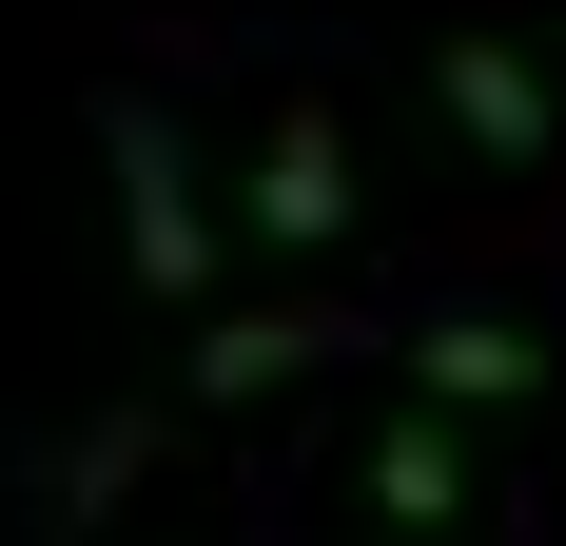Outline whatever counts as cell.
I'll return each instance as SVG.
<instances>
[{
    "label": "cell",
    "instance_id": "1",
    "mask_svg": "<svg viewBox=\"0 0 566 546\" xmlns=\"http://www.w3.org/2000/svg\"><path fill=\"white\" fill-rule=\"evenodd\" d=\"M98 157H117V254H137V293L157 313H216V196H196V157H176V117L117 78L98 98Z\"/></svg>",
    "mask_w": 566,
    "mask_h": 546
},
{
    "label": "cell",
    "instance_id": "6",
    "mask_svg": "<svg viewBox=\"0 0 566 546\" xmlns=\"http://www.w3.org/2000/svg\"><path fill=\"white\" fill-rule=\"evenodd\" d=\"M313 351H333L313 313H196V351H176V390H196V410H254V390H293Z\"/></svg>",
    "mask_w": 566,
    "mask_h": 546
},
{
    "label": "cell",
    "instance_id": "4",
    "mask_svg": "<svg viewBox=\"0 0 566 546\" xmlns=\"http://www.w3.org/2000/svg\"><path fill=\"white\" fill-rule=\"evenodd\" d=\"M547 390V332L527 313H430L410 332V410H527Z\"/></svg>",
    "mask_w": 566,
    "mask_h": 546
},
{
    "label": "cell",
    "instance_id": "2",
    "mask_svg": "<svg viewBox=\"0 0 566 546\" xmlns=\"http://www.w3.org/2000/svg\"><path fill=\"white\" fill-rule=\"evenodd\" d=\"M352 507H371L391 546L489 527V449H469V410H371V430H352Z\"/></svg>",
    "mask_w": 566,
    "mask_h": 546
},
{
    "label": "cell",
    "instance_id": "3",
    "mask_svg": "<svg viewBox=\"0 0 566 546\" xmlns=\"http://www.w3.org/2000/svg\"><path fill=\"white\" fill-rule=\"evenodd\" d=\"M352 216H371V196H352V137L293 98L274 137H254V234H274V254H352Z\"/></svg>",
    "mask_w": 566,
    "mask_h": 546
},
{
    "label": "cell",
    "instance_id": "7",
    "mask_svg": "<svg viewBox=\"0 0 566 546\" xmlns=\"http://www.w3.org/2000/svg\"><path fill=\"white\" fill-rule=\"evenodd\" d=\"M137 449H157V430H137V410H117V430H78V449H59V469H40V527H98V507H117V469H137Z\"/></svg>",
    "mask_w": 566,
    "mask_h": 546
},
{
    "label": "cell",
    "instance_id": "5",
    "mask_svg": "<svg viewBox=\"0 0 566 546\" xmlns=\"http://www.w3.org/2000/svg\"><path fill=\"white\" fill-rule=\"evenodd\" d=\"M430 117H450L469 157H547V137H566L547 78H527V40H450V59H430Z\"/></svg>",
    "mask_w": 566,
    "mask_h": 546
}]
</instances>
